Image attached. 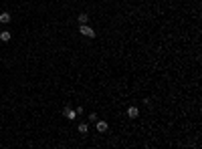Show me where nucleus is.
I'll return each instance as SVG.
<instances>
[{
  "label": "nucleus",
  "instance_id": "nucleus-1",
  "mask_svg": "<svg viewBox=\"0 0 202 149\" xmlns=\"http://www.w3.org/2000/svg\"><path fill=\"white\" fill-rule=\"evenodd\" d=\"M79 32L83 34V36H87V38H95V30L89 24H79Z\"/></svg>",
  "mask_w": 202,
  "mask_h": 149
},
{
  "label": "nucleus",
  "instance_id": "nucleus-3",
  "mask_svg": "<svg viewBox=\"0 0 202 149\" xmlns=\"http://www.w3.org/2000/svg\"><path fill=\"white\" fill-rule=\"evenodd\" d=\"M128 117L129 119H137V117H140V109L137 107H128Z\"/></svg>",
  "mask_w": 202,
  "mask_h": 149
},
{
  "label": "nucleus",
  "instance_id": "nucleus-4",
  "mask_svg": "<svg viewBox=\"0 0 202 149\" xmlns=\"http://www.w3.org/2000/svg\"><path fill=\"white\" fill-rule=\"evenodd\" d=\"M107 129H109L107 121H97V131H99V133H105Z\"/></svg>",
  "mask_w": 202,
  "mask_h": 149
},
{
  "label": "nucleus",
  "instance_id": "nucleus-6",
  "mask_svg": "<svg viewBox=\"0 0 202 149\" xmlns=\"http://www.w3.org/2000/svg\"><path fill=\"white\" fill-rule=\"evenodd\" d=\"M10 38H12V34L8 32V30H2V32H0V41L2 42H8Z\"/></svg>",
  "mask_w": 202,
  "mask_h": 149
},
{
  "label": "nucleus",
  "instance_id": "nucleus-2",
  "mask_svg": "<svg viewBox=\"0 0 202 149\" xmlns=\"http://www.w3.org/2000/svg\"><path fill=\"white\" fill-rule=\"evenodd\" d=\"M63 117H65V119H69V121H75V119H77V113H75V109L65 107V109H63Z\"/></svg>",
  "mask_w": 202,
  "mask_h": 149
},
{
  "label": "nucleus",
  "instance_id": "nucleus-7",
  "mask_svg": "<svg viewBox=\"0 0 202 149\" xmlns=\"http://www.w3.org/2000/svg\"><path fill=\"white\" fill-rule=\"evenodd\" d=\"M77 22H79V24H87L89 22V14H79V16H77Z\"/></svg>",
  "mask_w": 202,
  "mask_h": 149
},
{
  "label": "nucleus",
  "instance_id": "nucleus-5",
  "mask_svg": "<svg viewBox=\"0 0 202 149\" xmlns=\"http://www.w3.org/2000/svg\"><path fill=\"white\" fill-rule=\"evenodd\" d=\"M10 20H12V16H10L8 12H2V14H0V22H2V24H8Z\"/></svg>",
  "mask_w": 202,
  "mask_h": 149
},
{
  "label": "nucleus",
  "instance_id": "nucleus-8",
  "mask_svg": "<svg viewBox=\"0 0 202 149\" xmlns=\"http://www.w3.org/2000/svg\"><path fill=\"white\" fill-rule=\"evenodd\" d=\"M77 129H79V133H81V135H87V131H89V125H87V123H81V125H79Z\"/></svg>",
  "mask_w": 202,
  "mask_h": 149
}]
</instances>
